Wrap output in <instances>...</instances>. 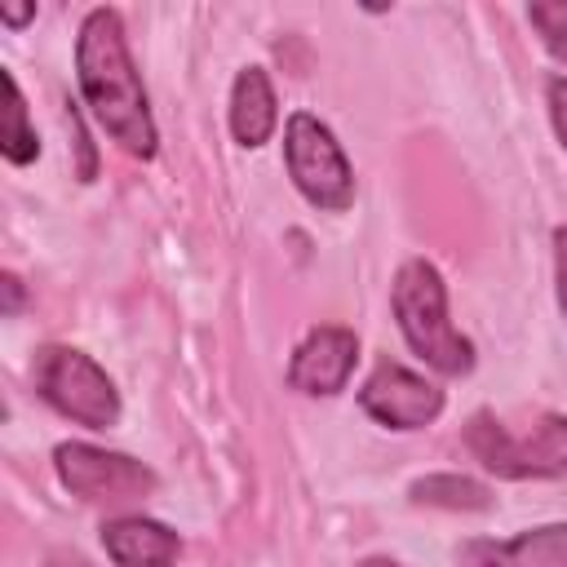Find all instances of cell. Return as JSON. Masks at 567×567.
Wrapping results in <instances>:
<instances>
[{"mask_svg":"<svg viewBox=\"0 0 567 567\" xmlns=\"http://www.w3.org/2000/svg\"><path fill=\"white\" fill-rule=\"evenodd\" d=\"M102 545H106L115 567H173L182 554L177 532L155 523V518H142V514L111 518L102 527Z\"/></svg>","mask_w":567,"mask_h":567,"instance_id":"cell-9","label":"cell"},{"mask_svg":"<svg viewBox=\"0 0 567 567\" xmlns=\"http://www.w3.org/2000/svg\"><path fill=\"white\" fill-rule=\"evenodd\" d=\"M0 18H4L9 27H22L27 18H35V4H22V9H0Z\"/></svg>","mask_w":567,"mask_h":567,"instance_id":"cell-19","label":"cell"},{"mask_svg":"<svg viewBox=\"0 0 567 567\" xmlns=\"http://www.w3.org/2000/svg\"><path fill=\"white\" fill-rule=\"evenodd\" d=\"M478 567H567V523L518 532L514 540L478 549Z\"/></svg>","mask_w":567,"mask_h":567,"instance_id":"cell-11","label":"cell"},{"mask_svg":"<svg viewBox=\"0 0 567 567\" xmlns=\"http://www.w3.org/2000/svg\"><path fill=\"white\" fill-rule=\"evenodd\" d=\"M35 390L40 399L71 416L75 425H89V430H111L120 421V394H115V381L84 354V350H71V346H44L35 350Z\"/></svg>","mask_w":567,"mask_h":567,"instance_id":"cell-4","label":"cell"},{"mask_svg":"<svg viewBox=\"0 0 567 567\" xmlns=\"http://www.w3.org/2000/svg\"><path fill=\"white\" fill-rule=\"evenodd\" d=\"M465 447L496 478H567V416H540L527 434H514L492 412H474Z\"/></svg>","mask_w":567,"mask_h":567,"instance_id":"cell-3","label":"cell"},{"mask_svg":"<svg viewBox=\"0 0 567 567\" xmlns=\"http://www.w3.org/2000/svg\"><path fill=\"white\" fill-rule=\"evenodd\" d=\"M279 124V111H275V89H270V75L261 66H244L235 75V89H230V133L239 146H261L270 142Z\"/></svg>","mask_w":567,"mask_h":567,"instance_id":"cell-10","label":"cell"},{"mask_svg":"<svg viewBox=\"0 0 567 567\" xmlns=\"http://www.w3.org/2000/svg\"><path fill=\"white\" fill-rule=\"evenodd\" d=\"M44 567H93L84 554H66V549H58V554H49L44 558Z\"/></svg>","mask_w":567,"mask_h":567,"instance_id":"cell-18","label":"cell"},{"mask_svg":"<svg viewBox=\"0 0 567 567\" xmlns=\"http://www.w3.org/2000/svg\"><path fill=\"white\" fill-rule=\"evenodd\" d=\"M359 567H399V563H390V558H363Z\"/></svg>","mask_w":567,"mask_h":567,"instance_id":"cell-20","label":"cell"},{"mask_svg":"<svg viewBox=\"0 0 567 567\" xmlns=\"http://www.w3.org/2000/svg\"><path fill=\"white\" fill-rule=\"evenodd\" d=\"M408 496L416 505H439V509H487L492 505V492L474 478H461V474H430V478H416L408 487Z\"/></svg>","mask_w":567,"mask_h":567,"instance_id":"cell-12","label":"cell"},{"mask_svg":"<svg viewBox=\"0 0 567 567\" xmlns=\"http://www.w3.org/2000/svg\"><path fill=\"white\" fill-rule=\"evenodd\" d=\"M75 75H80V93L93 120L111 133V142L137 159H151L159 133H155L151 102H146V89L133 66L124 22L115 9H89V18L80 22Z\"/></svg>","mask_w":567,"mask_h":567,"instance_id":"cell-1","label":"cell"},{"mask_svg":"<svg viewBox=\"0 0 567 567\" xmlns=\"http://www.w3.org/2000/svg\"><path fill=\"white\" fill-rule=\"evenodd\" d=\"M554 284H558V306L567 315V230H554Z\"/></svg>","mask_w":567,"mask_h":567,"instance_id":"cell-16","label":"cell"},{"mask_svg":"<svg viewBox=\"0 0 567 567\" xmlns=\"http://www.w3.org/2000/svg\"><path fill=\"white\" fill-rule=\"evenodd\" d=\"M527 18H532V27L545 35L549 53L567 58V0H554V4H532V9H527Z\"/></svg>","mask_w":567,"mask_h":567,"instance_id":"cell-14","label":"cell"},{"mask_svg":"<svg viewBox=\"0 0 567 567\" xmlns=\"http://www.w3.org/2000/svg\"><path fill=\"white\" fill-rule=\"evenodd\" d=\"M354 359H359V337L350 328H341V323L310 328L306 341L292 350L288 385L301 394H337V390H346Z\"/></svg>","mask_w":567,"mask_h":567,"instance_id":"cell-8","label":"cell"},{"mask_svg":"<svg viewBox=\"0 0 567 567\" xmlns=\"http://www.w3.org/2000/svg\"><path fill=\"white\" fill-rule=\"evenodd\" d=\"M549 120H554L558 142L567 146V80H563V75L549 80Z\"/></svg>","mask_w":567,"mask_h":567,"instance_id":"cell-15","label":"cell"},{"mask_svg":"<svg viewBox=\"0 0 567 567\" xmlns=\"http://www.w3.org/2000/svg\"><path fill=\"white\" fill-rule=\"evenodd\" d=\"M0 288H4V315H18L22 310V279L18 275H4Z\"/></svg>","mask_w":567,"mask_h":567,"instance_id":"cell-17","label":"cell"},{"mask_svg":"<svg viewBox=\"0 0 567 567\" xmlns=\"http://www.w3.org/2000/svg\"><path fill=\"white\" fill-rule=\"evenodd\" d=\"M53 470L62 487L93 505H128L155 492V470L128 452H106L93 443H58Z\"/></svg>","mask_w":567,"mask_h":567,"instance_id":"cell-6","label":"cell"},{"mask_svg":"<svg viewBox=\"0 0 567 567\" xmlns=\"http://www.w3.org/2000/svg\"><path fill=\"white\" fill-rule=\"evenodd\" d=\"M359 403L372 421H381L390 430H421L443 412V390L434 381H425L421 372L381 359L372 368V377L363 381Z\"/></svg>","mask_w":567,"mask_h":567,"instance_id":"cell-7","label":"cell"},{"mask_svg":"<svg viewBox=\"0 0 567 567\" xmlns=\"http://www.w3.org/2000/svg\"><path fill=\"white\" fill-rule=\"evenodd\" d=\"M284 159H288V177L292 186L323 213H346L354 204V173L350 159L341 151V142L332 137V128L323 120H315L310 111H297L284 128Z\"/></svg>","mask_w":567,"mask_h":567,"instance_id":"cell-5","label":"cell"},{"mask_svg":"<svg viewBox=\"0 0 567 567\" xmlns=\"http://www.w3.org/2000/svg\"><path fill=\"white\" fill-rule=\"evenodd\" d=\"M4 80V128H0V151L9 164H31L40 155V142H35V128L27 120V102H22V89L13 80V71L0 75Z\"/></svg>","mask_w":567,"mask_h":567,"instance_id":"cell-13","label":"cell"},{"mask_svg":"<svg viewBox=\"0 0 567 567\" xmlns=\"http://www.w3.org/2000/svg\"><path fill=\"white\" fill-rule=\"evenodd\" d=\"M394 319H399V332L403 341L443 377H465L474 368V346L470 337H461L447 319V284L443 275L425 261V257H412L399 266L394 275Z\"/></svg>","mask_w":567,"mask_h":567,"instance_id":"cell-2","label":"cell"}]
</instances>
